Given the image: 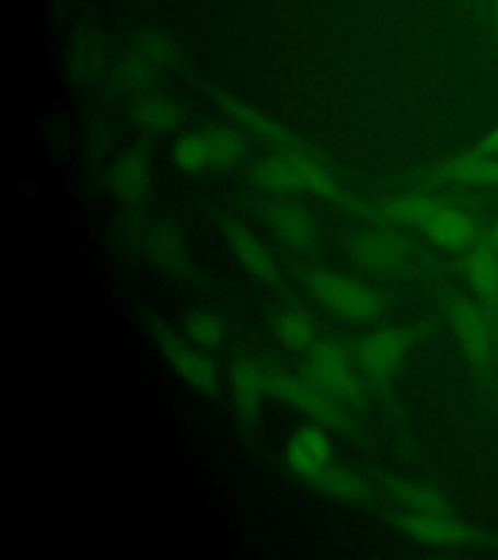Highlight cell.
<instances>
[{
  "label": "cell",
  "mask_w": 498,
  "mask_h": 560,
  "mask_svg": "<svg viewBox=\"0 0 498 560\" xmlns=\"http://www.w3.org/2000/svg\"><path fill=\"white\" fill-rule=\"evenodd\" d=\"M306 287L320 306L339 319L352 324H370L384 314L385 300L367 282L333 269H312L306 275Z\"/></svg>",
  "instance_id": "obj_1"
},
{
  "label": "cell",
  "mask_w": 498,
  "mask_h": 560,
  "mask_svg": "<svg viewBox=\"0 0 498 560\" xmlns=\"http://www.w3.org/2000/svg\"><path fill=\"white\" fill-rule=\"evenodd\" d=\"M430 331V324L395 325L362 335L355 345V364L368 384L387 387L409 350Z\"/></svg>",
  "instance_id": "obj_2"
},
{
  "label": "cell",
  "mask_w": 498,
  "mask_h": 560,
  "mask_svg": "<svg viewBox=\"0 0 498 560\" xmlns=\"http://www.w3.org/2000/svg\"><path fill=\"white\" fill-rule=\"evenodd\" d=\"M442 307L473 372L485 377L495 362V325L489 312L462 292H448Z\"/></svg>",
  "instance_id": "obj_3"
},
{
  "label": "cell",
  "mask_w": 498,
  "mask_h": 560,
  "mask_svg": "<svg viewBox=\"0 0 498 560\" xmlns=\"http://www.w3.org/2000/svg\"><path fill=\"white\" fill-rule=\"evenodd\" d=\"M302 377L341 405H362L367 387L359 377L347 350L333 341H317L308 352Z\"/></svg>",
  "instance_id": "obj_4"
},
{
  "label": "cell",
  "mask_w": 498,
  "mask_h": 560,
  "mask_svg": "<svg viewBox=\"0 0 498 560\" xmlns=\"http://www.w3.org/2000/svg\"><path fill=\"white\" fill-rule=\"evenodd\" d=\"M267 394L280 401L289 402L297 411L306 415L308 419L327 429L352 430L349 415L345 412L341 402L335 401L322 389L310 384L306 377L290 376L279 368H267Z\"/></svg>",
  "instance_id": "obj_5"
},
{
  "label": "cell",
  "mask_w": 498,
  "mask_h": 560,
  "mask_svg": "<svg viewBox=\"0 0 498 560\" xmlns=\"http://www.w3.org/2000/svg\"><path fill=\"white\" fill-rule=\"evenodd\" d=\"M149 327L158 349L185 384L192 385L195 392L202 395H215L219 392V370L209 359L207 350L193 345L187 337H179L157 317H150Z\"/></svg>",
  "instance_id": "obj_6"
},
{
  "label": "cell",
  "mask_w": 498,
  "mask_h": 560,
  "mask_svg": "<svg viewBox=\"0 0 498 560\" xmlns=\"http://www.w3.org/2000/svg\"><path fill=\"white\" fill-rule=\"evenodd\" d=\"M347 252L350 259L359 265L362 271L372 275H390L402 267L409 244L394 228H362L347 240Z\"/></svg>",
  "instance_id": "obj_7"
},
{
  "label": "cell",
  "mask_w": 498,
  "mask_h": 560,
  "mask_svg": "<svg viewBox=\"0 0 498 560\" xmlns=\"http://www.w3.org/2000/svg\"><path fill=\"white\" fill-rule=\"evenodd\" d=\"M215 100L232 121L244 127L245 131L252 132L255 139L269 142L271 147L279 149V152H314L304 140L289 131L282 122L273 119L271 115L255 109L254 105L247 104L234 94L224 90H215Z\"/></svg>",
  "instance_id": "obj_8"
},
{
  "label": "cell",
  "mask_w": 498,
  "mask_h": 560,
  "mask_svg": "<svg viewBox=\"0 0 498 560\" xmlns=\"http://www.w3.org/2000/svg\"><path fill=\"white\" fill-rule=\"evenodd\" d=\"M395 525L415 541L432 547H465L475 545L483 535L470 525L458 522L452 514H427V512H403L395 516Z\"/></svg>",
  "instance_id": "obj_9"
},
{
  "label": "cell",
  "mask_w": 498,
  "mask_h": 560,
  "mask_svg": "<svg viewBox=\"0 0 498 560\" xmlns=\"http://www.w3.org/2000/svg\"><path fill=\"white\" fill-rule=\"evenodd\" d=\"M107 185L125 209L137 210L147 201L152 187V162L149 152L127 149L115 158L107 170Z\"/></svg>",
  "instance_id": "obj_10"
},
{
  "label": "cell",
  "mask_w": 498,
  "mask_h": 560,
  "mask_svg": "<svg viewBox=\"0 0 498 560\" xmlns=\"http://www.w3.org/2000/svg\"><path fill=\"white\" fill-rule=\"evenodd\" d=\"M109 47L104 32L94 24L80 27L67 49V72L74 84L90 86L109 72Z\"/></svg>",
  "instance_id": "obj_11"
},
{
  "label": "cell",
  "mask_w": 498,
  "mask_h": 560,
  "mask_svg": "<svg viewBox=\"0 0 498 560\" xmlns=\"http://www.w3.org/2000/svg\"><path fill=\"white\" fill-rule=\"evenodd\" d=\"M230 394L238 420L245 429H254L263 395L267 394V368L252 357L234 360L230 366Z\"/></svg>",
  "instance_id": "obj_12"
},
{
  "label": "cell",
  "mask_w": 498,
  "mask_h": 560,
  "mask_svg": "<svg viewBox=\"0 0 498 560\" xmlns=\"http://www.w3.org/2000/svg\"><path fill=\"white\" fill-rule=\"evenodd\" d=\"M285 459L290 471L312 482L333 464V442L322 424H306L290 438Z\"/></svg>",
  "instance_id": "obj_13"
},
{
  "label": "cell",
  "mask_w": 498,
  "mask_h": 560,
  "mask_svg": "<svg viewBox=\"0 0 498 560\" xmlns=\"http://www.w3.org/2000/svg\"><path fill=\"white\" fill-rule=\"evenodd\" d=\"M422 234L432 244L448 252H465L477 245L479 228L472 214L458 209L452 202L442 205L422 226Z\"/></svg>",
  "instance_id": "obj_14"
},
{
  "label": "cell",
  "mask_w": 498,
  "mask_h": 560,
  "mask_svg": "<svg viewBox=\"0 0 498 560\" xmlns=\"http://www.w3.org/2000/svg\"><path fill=\"white\" fill-rule=\"evenodd\" d=\"M265 219L280 244L294 252H310L317 244V224L314 217L294 202H273L265 210Z\"/></svg>",
  "instance_id": "obj_15"
},
{
  "label": "cell",
  "mask_w": 498,
  "mask_h": 560,
  "mask_svg": "<svg viewBox=\"0 0 498 560\" xmlns=\"http://www.w3.org/2000/svg\"><path fill=\"white\" fill-rule=\"evenodd\" d=\"M425 184H455L485 187L498 185V158L482 156L465 152L462 156L450 158L422 175Z\"/></svg>",
  "instance_id": "obj_16"
},
{
  "label": "cell",
  "mask_w": 498,
  "mask_h": 560,
  "mask_svg": "<svg viewBox=\"0 0 498 560\" xmlns=\"http://www.w3.org/2000/svg\"><path fill=\"white\" fill-rule=\"evenodd\" d=\"M447 202V199L429 192H405V195H397L394 199L370 205L368 217L382 220L390 226L420 228Z\"/></svg>",
  "instance_id": "obj_17"
},
{
  "label": "cell",
  "mask_w": 498,
  "mask_h": 560,
  "mask_svg": "<svg viewBox=\"0 0 498 560\" xmlns=\"http://www.w3.org/2000/svg\"><path fill=\"white\" fill-rule=\"evenodd\" d=\"M227 240L232 254L236 255L240 265L252 277L267 284H275L279 280V269L273 259L271 252L252 230H247L244 224H238V222H228Z\"/></svg>",
  "instance_id": "obj_18"
},
{
  "label": "cell",
  "mask_w": 498,
  "mask_h": 560,
  "mask_svg": "<svg viewBox=\"0 0 498 560\" xmlns=\"http://www.w3.org/2000/svg\"><path fill=\"white\" fill-rule=\"evenodd\" d=\"M464 275L477 302L489 314L498 315V252L490 245L472 247L464 261Z\"/></svg>",
  "instance_id": "obj_19"
},
{
  "label": "cell",
  "mask_w": 498,
  "mask_h": 560,
  "mask_svg": "<svg viewBox=\"0 0 498 560\" xmlns=\"http://www.w3.org/2000/svg\"><path fill=\"white\" fill-rule=\"evenodd\" d=\"M160 72L162 70L131 44L109 69V84L117 94L139 97L149 92Z\"/></svg>",
  "instance_id": "obj_20"
},
{
  "label": "cell",
  "mask_w": 498,
  "mask_h": 560,
  "mask_svg": "<svg viewBox=\"0 0 498 560\" xmlns=\"http://www.w3.org/2000/svg\"><path fill=\"white\" fill-rule=\"evenodd\" d=\"M131 121L139 131L149 135H167L184 121V109L174 97L147 92L135 97L131 105Z\"/></svg>",
  "instance_id": "obj_21"
},
{
  "label": "cell",
  "mask_w": 498,
  "mask_h": 560,
  "mask_svg": "<svg viewBox=\"0 0 498 560\" xmlns=\"http://www.w3.org/2000/svg\"><path fill=\"white\" fill-rule=\"evenodd\" d=\"M144 252L149 254L158 269L170 275H179L187 267L184 236L170 220H160L157 224L149 226Z\"/></svg>",
  "instance_id": "obj_22"
},
{
  "label": "cell",
  "mask_w": 498,
  "mask_h": 560,
  "mask_svg": "<svg viewBox=\"0 0 498 560\" xmlns=\"http://www.w3.org/2000/svg\"><path fill=\"white\" fill-rule=\"evenodd\" d=\"M252 179L262 189L275 195L304 192L297 152H277L273 156L262 158L252 167Z\"/></svg>",
  "instance_id": "obj_23"
},
{
  "label": "cell",
  "mask_w": 498,
  "mask_h": 560,
  "mask_svg": "<svg viewBox=\"0 0 498 560\" xmlns=\"http://www.w3.org/2000/svg\"><path fill=\"white\" fill-rule=\"evenodd\" d=\"M384 487L395 502H399L403 508H407V512L452 514L447 497L430 485L405 481L399 477H385Z\"/></svg>",
  "instance_id": "obj_24"
},
{
  "label": "cell",
  "mask_w": 498,
  "mask_h": 560,
  "mask_svg": "<svg viewBox=\"0 0 498 560\" xmlns=\"http://www.w3.org/2000/svg\"><path fill=\"white\" fill-rule=\"evenodd\" d=\"M273 331L287 349L297 352H310L317 345V331L312 317L297 310H280L279 314L273 317Z\"/></svg>",
  "instance_id": "obj_25"
},
{
  "label": "cell",
  "mask_w": 498,
  "mask_h": 560,
  "mask_svg": "<svg viewBox=\"0 0 498 560\" xmlns=\"http://www.w3.org/2000/svg\"><path fill=\"white\" fill-rule=\"evenodd\" d=\"M202 132L209 147L210 170H230L244 160L247 142L244 135L234 127L212 125Z\"/></svg>",
  "instance_id": "obj_26"
},
{
  "label": "cell",
  "mask_w": 498,
  "mask_h": 560,
  "mask_svg": "<svg viewBox=\"0 0 498 560\" xmlns=\"http://www.w3.org/2000/svg\"><path fill=\"white\" fill-rule=\"evenodd\" d=\"M312 485L327 497L343 500V502H362L370 494L367 479L359 472L352 471L349 467H341V465H329L327 469L315 477Z\"/></svg>",
  "instance_id": "obj_27"
},
{
  "label": "cell",
  "mask_w": 498,
  "mask_h": 560,
  "mask_svg": "<svg viewBox=\"0 0 498 560\" xmlns=\"http://www.w3.org/2000/svg\"><path fill=\"white\" fill-rule=\"evenodd\" d=\"M184 332L193 345L201 347L202 350H215L222 347L227 339V325L219 315L209 310H195L185 315Z\"/></svg>",
  "instance_id": "obj_28"
},
{
  "label": "cell",
  "mask_w": 498,
  "mask_h": 560,
  "mask_svg": "<svg viewBox=\"0 0 498 560\" xmlns=\"http://www.w3.org/2000/svg\"><path fill=\"white\" fill-rule=\"evenodd\" d=\"M172 160L175 167L184 174H199L202 170H210L209 147L205 132H185L175 140L172 147Z\"/></svg>",
  "instance_id": "obj_29"
},
{
  "label": "cell",
  "mask_w": 498,
  "mask_h": 560,
  "mask_svg": "<svg viewBox=\"0 0 498 560\" xmlns=\"http://www.w3.org/2000/svg\"><path fill=\"white\" fill-rule=\"evenodd\" d=\"M139 51L144 52L150 61L157 65L162 72L174 69L179 61V49L174 39L160 30H142L135 35L131 42Z\"/></svg>",
  "instance_id": "obj_30"
},
{
  "label": "cell",
  "mask_w": 498,
  "mask_h": 560,
  "mask_svg": "<svg viewBox=\"0 0 498 560\" xmlns=\"http://www.w3.org/2000/svg\"><path fill=\"white\" fill-rule=\"evenodd\" d=\"M472 152H475V154H482V156H497L498 127L497 129H493L487 137H483V139L477 142V147H473Z\"/></svg>",
  "instance_id": "obj_31"
},
{
  "label": "cell",
  "mask_w": 498,
  "mask_h": 560,
  "mask_svg": "<svg viewBox=\"0 0 498 560\" xmlns=\"http://www.w3.org/2000/svg\"><path fill=\"white\" fill-rule=\"evenodd\" d=\"M485 244L490 245L493 249H497L498 252V220L493 224V228L489 230V234L485 237Z\"/></svg>",
  "instance_id": "obj_32"
},
{
  "label": "cell",
  "mask_w": 498,
  "mask_h": 560,
  "mask_svg": "<svg viewBox=\"0 0 498 560\" xmlns=\"http://www.w3.org/2000/svg\"><path fill=\"white\" fill-rule=\"evenodd\" d=\"M493 20H495V27L498 34V0H493Z\"/></svg>",
  "instance_id": "obj_33"
},
{
  "label": "cell",
  "mask_w": 498,
  "mask_h": 560,
  "mask_svg": "<svg viewBox=\"0 0 498 560\" xmlns=\"http://www.w3.org/2000/svg\"><path fill=\"white\" fill-rule=\"evenodd\" d=\"M475 2H477L479 7H485V4H487V0H475Z\"/></svg>",
  "instance_id": "obj_34"
}]
</instances>
